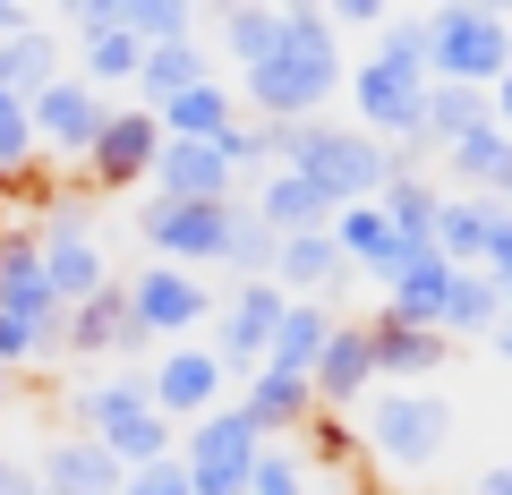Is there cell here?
<instances>
[{"instance_id":"obj_1","label":"cell","mask_w":512,"mask_h":495,"mask_svg":"<svg viewBox=\"0 0 512 495\" xmlns=\"http://www.w3.org/2000/svg\"><path fill=\"white\" fill-rule=\"evenodd\" d=\"M342 94V35L316 0H282V43L265 69L239 77V103H256V120H325V103Z\"/></svg>"},{"instance_id":"obj_2","label":"cell","mask_w":512,"mask_h":495,"mask_svg":"<svg viewBox=\"0 0 512 495\" xmlns=\"http://www.w3.org/2000/svg\"><path fill=\"white\" fill-rule=\"evenodd\" d=\"M265 129H274V120H265ZM274 171H299V180L342 214V205H376L384 180L410 171V163L393 146H376V137H359V129H333V120H282L274 129Z\"/></svg>"},{"instance_id":"obj_3","label":"cell","mask_w":512,"mask_h":495,"mask_svg":"<svg viewBox=\"0 0 512 495\" xmlns=\"http://www.w3.org/2000/svg\"><path fill=\"white\" fill-rule=\"evenodd\" d=\"M359 453H376L393 478H419L444 461V444H453V402H444L436 385H376L359 402Z\"/></svg>"},{"instance_id":"obj_4","label":"cell","mask_w":512,"mask_h":495,"mask_svg":"<svg viewBox=\"0 0 512 495\" xmlns=\"http://www.w3.org/2000/svg\"><path fill=\"white\" fill-rule=\"evenodd\" d=\"M504 69H512V26L495 9H478V0L427 9V86H478L487 94Z\"/></svg>"},{"instance_id":"obj_5","label":"cell","mask_w":512,"mask_h":495,"mask_svg":"<svg viewBox=\"0 0 512 495\" xmlns=\"http://www.w3.org/2000/svg\"><path fill=\"white\" fill-rule=\"evenodd\" d=\"M77 436L103 444L120 470H146V461H171V453H180V427H171L163 410L146 402V385H137V376L77 393Z\"/></svg>"},{"instance_id":"obj_6","label":"cell","mask_w":512,"mask_h":495,"mask_svg":"<svg viewBox=\"0 0 512 495\" xmlns=\"http://www.w3.org/2000/svg\"><path fill=\"white\" fill-rule=\"evenodd\" d=\"M256 453H265V436H256V419L239 402L205 410L197 427H180V470H188V495H248V470Z\"/></svg>"},{"instance_id":"obj_7","label":"cell","mask_w":512,"mask_h":495,"mask_svg":"<svg viewBox=\"0 0 512 495\" xmlns=\"http://www.w3.org/2000/svg\"><path fill=\"white\" fill-rule=\"evenodd\" d=\"M419 111H427V69H410V60H393V52H367L359 69H350V120H359V137L410 146V137H419Z\"/></svg>"},{"instance_id":"obj_8","label":"cell","mask_w":512,"mask_h":495,"mask_svg":"<svg viewBox=\"0 0 512 495\" xmlns=\"http://www.w3.org/2000/svg\"><path fill=\"white\" fill-rule=\"evenodd\" d=\"M43 205H52V214L35 222V248H43V282H52V299L77 308V299L111 291V265H103V239H94L86 205H77V197H43Z\"/></svg>"},{"instance_id":"obj_9","label":"cell","mask_w":512,"mask_h":495,"mask_svg":"<svg viewBox=\"0 0 512 495\" xmlns=\"http://www.w3.org/2000/svg\"><path fill=\"white\" fill-rule=\"evenodd\" d=\"M120 299H128L137 342H188L197 325H214V291H205V274H180V265H146V274H128Z\"/></svg>"},{"instance_id":"obj_10","label":"cell","mask_w":512,"mask_h":495,"mask_svg":"<svg viewBox=\"0 0 512 495\" xmlns=\"http://www.w3.org/2000/svg\"><path fill=\"white\" fill-rule=\"evenodd\" d=\"M239 205V197H231ZM231 205H137V231H146V257L154 265H180V274H205V265H222V248H231Z\"/></svg>"},{"instance_id":"obj_11","label":"cell","mask_w":512,"mask_h":495,"mask_svg":"<svg viewBox=\"0 0 512 495\" xmlns=\"http://www.w3.org/2000/svg\"><path fill=\"white\" fill-rule=\"evenodd\" d=\"M26 111H35V154H60V163H86V146L103 137V120H111V103L77 69H60L43 94H26Z\"/></svg>"},{"instance_id":"obj_12","label":"cell","mask_w":512,"mask_h":495,"mask_svg":"<svg viewBox=\"0 0 512 495\" xmlns=\"http://www.w3.org/2000/svg\"><path fill=\"white\" fill-rule=\"evenodd\" d=\"M274 325H282V291L274 282H231V291L214 299V359H222V376H239V367H265V350H274Z\"/></svg>"},{"instance_id":"obj_13","label":"cell","mask_w":512,"mask_h":495,"mask_svg":"<svg viewBox=\"0 0 512 495\" xmlns=\"http://www.w3.org/2000/svg\"><path fill=\"white\" fill-rule=\"evenodd\" d=\"M137 385H146V402L163 410L171 427H197L205 410H222V385H231V376H222V359H214L205 342H171Z\"/></svg>"},{"instance_id":"obj_14","label":"cell","mask_w":512,"mask_h":495,"mask_svg":"<svg viewBox=\"0 0 512 495\" xmlns=\"http://www.w3.org/2000/svg\"><path fill=\"white\" fill-rule=\"evenodd\" d=\"M154 154H163V129H154V111L137 103V111H111L103 120V137H94L86 146V188H111V197H120V188H146L154 180Z\"/></svg>"},{"instance_id":"obj_15","label":"cell","mask_w":512,"mask_h":495,"mask_svg":"<svg viewBox=\"0 0 512 495\" xmlns=\"http://www.w3.org/2000/svg\"><path fill=\"white\" fill-rule=\"evenodd\" d=\"M308 393H316V410H333V419H350V410L376 393V342H367V325H333Z\"/></svg>"},{"instance_id":"obj_16","label":"cell","mask_w":512,"mask_h":495,"mask_svg":"<svg viewBox=\"0 0 512 495\" xmlns=\"http://www.w3.org/2000/svg\"><path fill=\"white\" fill-rule=\"evenodd\" d=\"M444 299H453V265H444L436 248H410V257L384 274V316H393V325L444 333Z\"/></svg>"},{"instance_id":"obj_17","label":"cell","mask_w":512,"mask_h":495,"mask_svg":"<svg viewBox=\"0 0 512 495\" xmlns=\"http://www.w3.org/2000/svg\"><path fill=\"white\" fill-rule=\"evenodd\" d=\"M146 188H154V197H171V205H231V163H222L214 146H171V137H163Z\"/></svg>"},{"instance_id":"obj_18","label":"cell","mask_w":512,"mask_h":495,"mask_svg":"<svg viewBox=\"0 0 512 495\" xmlns=\"http://www.w3.org/2000/svg\"><path fill=\"white\" fill-rule=\"evenodd\" d=\"M367 342H376V385H436V367L453 359V342H444V333L393 325V316H376V325H367Z\"/></svg>"},{"instance_id":"obj_19","label":"cell","mask_w":512,"mask_h":495,"mask_svg":"<svg viewBox=\"0 0 512 495\" xmlns=\"http://www.w3.org/2000/svg\"><path fill=\"white\" fill-rule=\"evenodd\" d=\"M154 129H163L171 146H214L222 129H239V94L222 86V77H205V86H188V94H171V103L154 111Z\"/></svg>"},{"instance_id":"obj_20","label":"cell","mask_w":512,"mask_h":495,"mask_svg":"<svg viewBox=\"0 0 512 495\" xmlns=\"http://www.w3.org/2000/svg\"><path fill=\"white\" fill-rule=\"evenodd\" d=\"M239 410L256 419V436L274 444V436H299V427L316 419V393H308V376H291V367H256Z\"/></svg>"},{"instance_id":"obj_21","label":"cell","mask_w":512,"mask_h":495,"mask_svg":"<svg viewBox=\"0 0 512 495\" xmlns=\"http://www.w3.org/2000/svg\"><path fill=\"white\" fill-rule=\"evenodd\" d=\"M333 248H342V274H376V282L410 257L393 239V222H384V205H342L333 214Z\"/></svg>"},{"instance_id":"obj_22","label":"cell","mask_w":512,"mask_h":495,"mask_svg":"<svg viewBox=\"0 0 512 495\" xmlns=\"http://www.w3.org/2000/svg\"><path fill=\"white\" fill-rule=\"evenodd\" d=\"M248 214L265 222L274 239H299V231H325V222H333V205L316 197V188L299 180V171H265V180H256V197H248Z\"/></svg>"},{"instance_id":"obj_23","label":"cell","mask_w":512,"mask_h":495,"mask_svg":"<svg viewBox=\"0 0 512 495\" xmlns=\"http://www.w3.org/2000/svg\"><path fill=\"white\" fill-rule=\"evenodd\" d=\"M444 171H453V197H495L504 205L512 197V137L487 120L478 137H461V146L444 154Z\"/></svg>"},{"instance_id":"obj_24","label":"cell","mask_w":512,"mask_h":495,"mask_svg":"<svg viewBox=\"0 0 512 495\" xmlns=\"http://www.w3.org/2000/svg\"><path fill=\"white\" fill-rule=\"evenodd\" d=\"M333 325H342V316H333L325 299H282V325H274V350H265V367H291V376H316V359H325Z\"/></svg>"},{"instance_id":"obj_25","label":"cell","mask_w":512,"mask_h":495,"mask_svg":"<svg viewBox=\"0 0 512 495\" xmlns=\"http://www.w3.org/2000/svg\"><path fill=\"white\" fill-rule=\"evenodd\" d=\"M60 342L86 350V359H111V350H146V342H137V325H128L120 282H111V291H94V299H77V308H69V333H60Z\"/></svg>"},{"instance_id":"obj_26","label":"cell","mask_w":512,"mask_h":495,"mask_svg":"<svg viewBox=\"0 0 512 495\" xmlns=\"http://www.w3.org/2000/svg\"><path fill=\"white\" fill-rule=\"evenodd\" d=\"M120 461L103 453V444H86V436H60L52 453H43V487L52 495H120Z\"/></svg>"},{"instance_id":"obj_27","label":"cell","mask_w":512,"mask_h":495,"mask_svg":"<svg viewBox=\"0 0 512 495\" xmlns=\"http://www.w3.org/2000/svg\"><path fill=\"white\" fill-rule=\"evenodd\" d=\"M376 205H384V222H393V239H402V248H436V214H444V188L427 180V171H393Z\"/></svg>"},{"instance_id":"obj_28","label":"cell","mask_w":512,"mask_h":495,"mask_svg":"<svg viewBox=\"0 0 512 495\" xmlns=\"http://www.w3.org/2000/svg\"><path fill=\"white\" fill-rule=\"evenodd\" d=\"M222 60H231L239 77L248 69H265L274 60V43H282V0H239V9H222Z\"/></svg>"},{"instance_id":"obj_29","label":"cell","mask_w":512,"mask_h":495,"mask_svg":"<svg viewBox=\"0 0 512 495\" xmlns=\"http://www.w3.org/2000/svg\"><path fill=\"white\" fill-rule=\"evenodd\" d=\"M137 69H146V43L128 35V26H111V35H86L77 43V77H86L94 94H120V86H137Z\"/></svg>"},{"instance_id":"obj_30","label":"cell","mask_w":512,"mask_h":495,"mask_svg":"<svg viewBox=\"0 0 512 495\" xmlns=\"http://www.w3.org/2000/svg\"><path fill=\"white\" fill-rule=\"evenodd\" d=\"M504 325V291H495L487 274H453V299H444V342H487V333Z\"/></svg>"},{"instance_id":"obj_31","label":"cell","mask_w":512,"mask_h":495,"mask_svg":"<svg viewBox=\"0 0 512 495\" xmlns=\"http://www.w3.org/2000/svg\"><path fill=\"white\" fill-rule=\"evenodd\" d=\"M214 77V60H205V43H163V52H146V69H137V94H146V111H163L171 94L205 86Z\"/></svg>"},{"instance_id":"obj_32","label":"cell","mask_w":512,"mask_h":495,"mask_svg":"<svg viewBox=\"0 0 512 495\" xmlns=\"http://www.w3.org/2000/svg\"><path fill=\"white\" fill-rule=\"evenodd\" d=\"M120 26L146 52H163V43H197V9L188 0H120Z\"/></svg>"},{"instance_id":"obj_33","label":"cell","mask_w":512,"mask_h":495,"mask_svg":"<svg viewBox=\"0 0 512 495\" xmlns=\"http://www.w3.org/2000/svg\"><path fill=\"white\" fill-rule=\"evenodd\" d=\"M274 248H282V239L265 231L248 205H231V248H222V265H231L239 282H265V274H274Z\"/></svg>"},{"instance_id":"obj_34","label":"cell","mask_w":512,"mask_h":495,"mask_svg":"<svg viewBox=\"0 0 512 495\" xmlns=\"http://www.w3.org/2000/svg\"><path fill=\"white\" fill-rule=\"evenodd\" d=\"M35 171V111H26V94L0 86V180H26Z\"/></svg>"},{"instance_id":"obj_35","label":"cell","mask_w":512,"mask_h":495,"mask_svg":"<svg viewBox=\"0 0 512 495\" xmlns=\"http://www.w3.org/2000/svg\"><path fill=\"white\" fill-rule=\"evenodd\" d=\"M214 154L231 163V180H239V171H256V180H265V171H274V129H265V120H239V129L214 137Z\"/></svg>"},{"instance_id":"obj_36","label":"cell","mask_w":512,"mask_h":495,"mask_svg":"<svg viewBox=\"0 0 512 495\" xmlns=\"http://www.w3.org/2000/svg\"><path fill=\"white\" fill-rule=\"evenodd\" d=\"M248 495H308V461L291 453V444H265L248 470Z\"/></svg>"},{"instance_id":"obj_37","label":"cell","mask_w":512,"mask_h":495,"mask_svg":"<svg viewBox=\"0 0 512 495\" xmlns=\"http://www.w3.org/2000/svg\"><path fill=\"white\" fill-rule=\"evenodd\" d=\"M35 359H60V342H52L43 325H26V316H0V367H9V376H26Z\"/></svg>"},{"instance_id":"obj_38","label":"cell","mask_w":512,"mask_h":495,"mask_svg":"<svg viewBox=\"0 0 512 495\" xmlns=\"http://www.w3.org/2000/svg\"><path fill=\"white\" fill-rule=\"evenodd\" d=\"M299 436H308V453H316V461H350V453H359V436H350V419H333V410H316V419L299 427Z\"/></svg>"},{"instance_id":"obj_39","label":"cell","mask_w":512,"mask_h":495,"mask_svg":"<svg viewBox=\"0 0 512 495\" xmlns=\"http://www.w3.org/2000/svg\"><path fill=\"white\" fill-rule=\"evenodd\" d=\"M120 495H188V470L180 461H146V470H128Z\"/></svg>"},{"instance_id":"obj_40","label":"cell","mask_w":512,"mask_h":495,"mask_svg":"<svg viewBox=\"0 0 512 495\" xmlns=\"http://www.w3.org/2000/svg\"><path fill=\"white\" fill-rule=\"evenodd\" d=\"M69 26H77V43L111 35V26H120V0H69Z\"/></svg>"},{"instance_id":"obj_41","label":"cell","mask_w":512,"mask_h":495,"mask_svg":"<svg viewBox=\"0 0 512 495\" xmlns=\"http://www.w3.org/2000/svg\"><path fill=\"white\" fill-rule=\"evenodd\" d=\"M325 18H333V35H342V26H384V0H333Z\"/></svg>"},{"instance_id":"obj_42","label":"cell","mask_w":512,"mask_h":495,"mask_svg":"<svg viewBox=\"0 0 512 495\" xmlns=\"http://www.w3.org/2000/svg\"><path fill=\"white\" fill-rule=\"evenodd\" d=\"M487 111H495V129L512 137V69H504V77H495V86H487Z\"/></svg>"},{"instance_id":"obj_43","label":"cell","mask_w":512,"mask_h":495,"mask_svg":"<svg viewBox=\"0 0 512 495\" xmlns=\"http://www.w3.org/2000/svg\"><path fill=\"white\" fill-rule=\"evenodd\" d=\"M26 26H35V18H26V0H0V43H9V35H26Z\"/></svg>"},{"instance_id":"obj_44","label":"cell","mask_w":512,"mask_h":495,"mask_svg":"<svg viewBox=\"0 0 512 495\" xmlns=\"http://www.w3.org/2000/svg\"><path fill=\"white\" fill-rule=\"evenodd\" d=\"M487 350H495V359H504V367H512V308H504V325H495V333H487Z\"/></svg>"},{"instance_id":"obj_45","label":"cell","mask_w":512,"mask_h":495,"mask_svg":"<svg viewBox=\"0 0 512 495\" xmlns=\"http://www.w3.org/2000/svg\"><path fill=\"white\" fill-rule=\"evenodd\" d=\"M478 495H512V461H504V470H487V478H478Z\"/></svg>"},{"instance_id":"obj_46","label":"cell","mask_w":512,"mask_h":495,"mask_svg":"<svg viewBox=\"0 0 512 495\" xmlns=\"http://www.w3.org/2000/svg\"><path fill=\"white\" fill-rule=\"evenodd\" d=\"M18 188H26V180H0V231H9V197H18Z\"/></svg>"},{"instance_id":"obj_47","label":"cell","mask_w":512,"mask_h":495,"mask_svg":"<svg viewBox=\"0 0 512 495\" xmlns=\"http://www.w3.org/2000/svg\"><path fill=\"white\" fill-rule=\"evenodd\" d=\"M9 495H52V487H43V478H26V470H18V487H9Z\"/></svg>"},{"instance_id":"obj_48","label":"cell","mask_w":512,"mask_h":495,"mask_svg":"<svg viewBox=\"0 0 512 495\" xmlns=\"http://www.w3.org/2000/svg\"><path fill=\"white\" fill-rule=\"evenodd\" d=\"M9 487H18V470H9V453H0V495H9Z\"/></svg>"},{"instance_id":"obj_49","label":"cell","mask_w":512,"mask_h":495,"mask_svg":"<svg viewBox=\"0 0 512 495\" xmlns=\"http://www.w3.org/2000/svg\"><path fill=\"white\" fill-rule=\"evenodd\" d=\"M9 385H18V376H9V367H0V402H9Z\"/></svg>"},{"instance_id":"obj_50","label":"cell","mask_w":512,"mask_h":495,"mask_svg":"<svg viewBox=\"0 0 512 495\" xmlns=\"http://www.w3.org/2000/svg\"><path fill=\"white\" fill-rule=\"evenodd\" d=\"M504 205H512V197H504Z\"/></svg>"}]
</instances>
